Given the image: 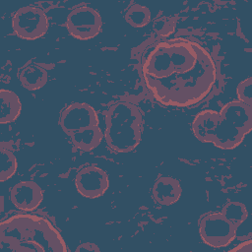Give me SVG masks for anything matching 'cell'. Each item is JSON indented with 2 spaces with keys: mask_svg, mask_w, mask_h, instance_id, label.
Wrapping results in <instances>:
<instances>
[{
  "mask_svg": "<svg viewBox=\"0 0 252 252\" xmlns=\"http://www.w3.org/2000/svg\"><path fill=\"white\" fill-rule=\"evenodd\" d=\"M238 226L221 211L205 215L199 224L202 240L213 247H223L235 237Z\"/></svg>",
  "mask_w": 252,
  "mask_h": 252,
  "instance_id": "cell-6",
  "label": "cell"
},
{
  "mask_svg": "<svg viewBox=\"0 0 252 252\" xmlns=\"http://www.w3.org/2000/svg\"><path fill=\"white\" fill-rule=\"evenodd\" d=\"M78 192L84 197L98 198L107 190L109 181L107 173L101 168L89 165L78 171L75 177Z\"/></svg>",
  "mask_w": 252,
  "mask_h": 252,
  "instance_id": "cell-9",
  "label": "cell"
},
{
  "mask_svg": "<svg viewBox=\"0 0 252 252\" xmlns=\"http://www.w3.org/2000/svg\"><path fill=\"white\" fill-rule=\"evenodd\" d=\"M60 126L73 145L84 152L96 148L102 139L95 110L85 102H74L60 114Z\"/></svg>",
  "mask_w": 252,
  "mask_h": 252,
  "instance_id": "cell-5",
  "label": "cell"
},
{
  "mask_svg": "<svg viewBox=\"0 0 252 252\" xmlns=\"http://www.w3.org/2000/svg\"><path fill=\"white\" fill-rule=\"evenodd\" d=\"M221 212L237 226H239L247 218L245 206L239 202H229L223 206Z\"/></svg>",
  "mask_w": 252,
  "mask_h": 252,
  "instance_id": "cell-16",
  "label": "cell"
},
{
  "mask_svg": "<svg viewBox=\"0 0 252 252\" xmlns=\"http://www.w3.org/2000/svg\"><path fill=\"white\" fill-rule=\"evenodd\" d=\"M231 251H244V252H250L251 251V240L245 241L240 243L238 246L231 249Z\"/></svg>",
  "mask_w": 252,
  "mask_h": 252,
  "instance_id": "cell-19",
  "label": "cell"
},
{
  "mask_svg": "<svg viewBox=\"0 0 252 252\" xmlns=\"http://www.w3.org/2000/svg\"><path fill=\"white\" fill-rule=\"evenodd\" d=\"M182 193L178 179L170 176H162L157 179L153 187V197L157 203L169 206L175 203Z\"/></svg>",
  "mask_w": 252,
  "mask_h": 252,
  "instance_id": "cell-11",
  "label": "cell"
},
{
  "mask_svg": "<svg viewBox=\"0 0 252 252\" xmlns=\"http://www.w3.org/2000/svg\"><path fill=\"white\" fill-rule=\"evenodd\" d=\"M237 95L239 101L248 105L252 104V79L250 77L238 85Z\"/></svg>",
  "mask_w": 252,
  "mask_h": 252,
  "instance_id": "cell-17",
  "label": "cell"
},
{
  "mask_svg": "<svg viewBox=\"0 0 252 252\" xmlns=\"http://www.w3.org/2000/svg\"><path fill=\"white\" fill-rule=\"evenodd\" d=\"M151 20L150 9L140 4L132 5L125 13V21L132 27L141 28Z\"/></svg>",
  "mask_w": 252,
  "mask_h": 252,
  "instance_id": "cell-14",
  "label": "cell"
},
{
  "mask_svg": "<svg viewBox=\"0 0 252 252\" xmlns=\"http://www.w3.org/2000/svg\"><path fill=\"white\" fill-rule=\"evenodd\" d=\"M143 118L134 103L118 101L112 104L105 115V141L116 152L128 153L140 143Z\"/></svg>",
  "mask_w": 252,
  "mask_h": 252,
  "instance_id": "cell-4",
  "label": "cell"
},
{
  "mask_svg": "<svg viewBox=\"0 0 252 252\" xmlns=\"http://www.w3.org/2000/svg\"><path fill=\"white\" fill-rule=\"evenodd\" d=\"M17 169V159L15 155L8 149L1 147V169L0 181L4 182L13 176Z\"/></svg>",
  "mask_w": 252,
  "mask_h": 252,
  "instance_id": "cell-15",
  "label": "cell"
},
{
  "mask_svg": "<svg viewBox=\"0 0 252 252\" xmlns=\"http://www.w3.org/2000/svg\"><path fill=\"white\" fill-rule=\"evenodd\" d=\"M20 82L24 88L30 91L42 88L48 80L47 71L37 65H29L25 67L20 75Z\"/></svg>",
  "mask_w": 252,
  "mask_h": 252,
  "instance_id": "cell-13",
  "label": "cell"
},
{
  "mask_svg": "<svg viewBox=\"0 0 252 252\" xmlns=\"http://www.w3.org/2000/svg\"><path fill=\"white\" fill-rule=\"evenodd\" d=\"M42 198L40 186L32 180L21 181L15 184L10 191L11 202L23 211L34 210L41 203Z\"/></svg>",
  "mask_w": 252,
  "mask_h": 252,
  "instance_id": "cell-10",
  "label": "cell"
},
{
  "mask_svg": "<svg viewBox=\"0 0 252 252\" xmlns=\"http://www.w3.org/2000/svg\"><path fill=\"white\" fill-rule=\"evenodd\" d=\"M251 128L252 105L239 100L226 103L220 111H202L192 122L193 133L199 141L224 150L240 145Z\"/></svg>",
  "mask_w": 252,
  "mask_h": 252,
  "instance_id": "cell-2",
  "label": "cell"
},
{
  "mask_svg": "<svg viewBox=\"0 0 252 252\" xmlns=\"http://www.w3.org/2000/svg\"><path fill=\"white\" fill-rule=\"evenodd\" d=\"M12 26L15 33L24 39H36L46 33L49 28L45 13L37 7L20 8L14 15Z\"/></svg>",
  "mask_w": 252,
  "mask_h": 252,
  "instance_id": "cell-7",
  "label": "cell"
},
{
  "mask_svg": "<svg viewBox=\"0 0 252 252\" xmlns=\"http://www.w3.org/2000/svg\"><path fill=\"white\" fill-rule=\"evenodd\" d=\"M0 247L13 252H68L55 226L45 218L19 214L0 223Z\"/></svg>",
  "mask_w": 252,
  "mask_h": 252,
  "instance_id": "cell-3",
  "label": "cell"
},
{
  "mask_svg": "<svg viewBox=\"0 0 252 252\" xmlns=\"http://www.w3.org/2000/svg\"><path fill=\"white\" fill-rule=\"evenodd\" d=\"M0 104H1V115L0 123H10L17 119L21 112L22 104L18 95L9 90L2 89L0 91Z\"/></svg>",
  "mask_w": 252,
  "mask_h": 252,
  "instance_id": "cell-12",
  "label": "cell"
},
{
  "mask_svg": "<svg viewBox=\"0 0 252 252\" xmlns=\"http://www.w3.org/2000/svg\"><path fill=\"white\" fill-rule=\"evenodd\" d=\"M143 75L158 102L188 106L208 95L216 82L217 68L202 45L185 38H173L152 49L145 60Z\"/></svg>",
  "mask_w": 252,
  "mask_h": 252,
  "instance_id": "cell-1",
  "label": "cell"
},
{
  "mask_svg": "<svg viewBox=\"0 0 252 252\" xmlns=\"http://www.w3.org/2000/svg\"><path fill=\"white\" fill-rule=\"evenodd\" d=\"M76 251H99V248L97 247L96 244H93V243H83L80 244L77 248Z\"/></svg>",
  "mask_w": 252,
  "mask_h": 252,
  "instance_id": "cell-18",
  "label": "cell"
},
{
  "mask_svg": "<svg viewBox=\"0 0 252 252\" xmlns=\"http://www.w3.org/2000/svg\"><path fill=\"white\" fill-rule=\"evenodd\" d=\"M69 33L81 40H87L97 35L102 27L100 15L92 7L81 6L72 10L67 17Z\"/></svg>",
  "mask_w": 252,
  "mask_h": 252,
  "instance_id": "cell-8",
  "label": "cell"
}]
</instances>
